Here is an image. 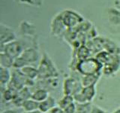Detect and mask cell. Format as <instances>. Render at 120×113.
<instances>
[{"instance_id":"cell-23","label":"cell","mask_w":120,"mask_h":113,"mask_svg":"<svg viewBox=\"0 0 120 113\" xmlns=\"http://www.w3.org/2000/svg\"><path fill=\"white\" fill-rule=\"evenodd\" d=\"M50 112H52V113H65V110H64L63 109H62L61 107H59L58 105H56L54 108H52L50 110Z\"/></svg>"},{"instance_id":"cell-18","label":"cell","mask_w":120,"mask_h":113,"mask_svg":"<svg viewBox=\"0 0 120 113\" xmlns=\"http://www.w3.org/2000/svg\"><path fill=\"white\" fill-rule=\"evenodd\" d=\"M74 103H75V101H74L73 96L63 95V97L58 101L57 105H59V107H61L62 109H65L68 106H69L71 104H72Z\"/></svg>"},{"instance_id":"cell-25","label":"cell","mask_w":120,"mask_h":113,"mask_svg":"<svg viewBox=\"0 0 120 113\" xmlns=\"http://www.w3.org/2000/svg\"><path fill=\"white\" fill-rule=\"evenodd\" d=\"M22 113H42V112H40L39 110H37V111H33V112H23Z\"/></svg>"},{"instance_id":"cell-17","label":"cell","mask_w":120,"mask_h":113,"mask_svg":"<svg viewBox=\"0 0 120 113\" xmlns=\"http://www.w3.org/2000/svg\"><path fill=\"white\" fill-rule=\"evenodd\" d=\"M22 109L23 112H33L39 110V103L31 99L25 100L22 105Z\"/></svg>"},{"instance_id":"cell-28","label":"cell","mask_w":120,"mask_h":113,"mask_svg":"<svg viewBox=\"0 0 120 113\" xmlns=\"http://www.w3.org/2000/svg\"><path fill=\"white\" fill-rule=\"evenodd\" d=\"M46 113H52V112H46Z\"/></svg>"},{"instance_id":"cell-24","label":"cell","mask_w":120,"mask_h":113,"mask_svg":"<svg viewBox=\"0 0 120 113\" xmlns=\"http://www.w3.org/2000/svg\"><path fill=\"white\" fill-rule=\"evenodd\" d=\"M2 113H18L16 109H5V110H4L2 112Z\"/></svg>"},{"instance_id":"cell-12","label":"cell","mask_w":120,"mask_h":113,"mask_svg":"<svg viewBox=\"0 0 120 113\" xmlns=\"http://www.w3.org/2000/svg\"><path fill=\"white\" fill-rule=\"evenodd\" d=\"M11 77H12V72L11 69L8 68L0 67V84L1 87L5 88L11 81Z\"/></svg>"},{"instance_id":"cell-3","label":"cell","mask_w":120,"mask_h":113,"mask_svg":"<svg viewBox=\"0 0 120 113\" xmlns=\"http://www.w3.org/2000/svg\"><path fill=\"white\" fill-rule=\"evenodd\" d=\"M61 15L64 24L65 25L68 29L76 28L84 21V18L82 16L74 10H65L61 12Z\"/></svg>"},{"instance_id":"cell-8","label":"cell","mask_w":120,"mask_h":113,"mask_svg":"<svg viewBox=\"0 0 120 113\" xmlns=\"http://www.w3.org/2000/svg\"><path fill=\"white\" fill-rule=\"evenodd\" d=\"M20 32L21 36H37L36 27L32 24L27 20H23L20 25Z\"/></svg>"},{"instance_id":"cell-5","label":"cell","mask_w":120,"mask_h":113,"mask_svg":"<svg viewBox=\"0 0 120 113\" xmlns=\"http://www.w3.org/2000/svg\"><path fill=\"white\" fill-rule=\"evenodd\" d=\"M17 39L14 30L4 24H0V45H5Z\"/></svg>"},{"instance_id":"cell-2","label":"cell","mask_w":120,"mask_h":113,"mask_svg":"<svg viewBox=\"0 0 120 113\" xmlns=\"http://www.w3.org/2000/svg\"><path fill=\"white\" fill-rule=\"evenodd\" d=\"M102 64L98 61L96 58L92 57L80 60L76 66V70L82 75L102 73Z\"/></svg>"},{"instance_id":"cell-7","label":"cell","mask_w":120,"mask_h":113,"mask_svg":"<svg viewBox=\"0 0 120 113\" xmlns=\"http://www.w3.org/2000/svg\"><path fill=\"white\" fill-rule=\"evenodd\" d=\"M51 34L55 36H59L66 32L68 28L64 24L61 13H59L53 17L51 22Z\"/></svg>"},{"instance_id":"cell-21","label":"cell","mask_w":120,"mask_h":113,"mask_svg":"<svg viewBox=\"0 0 120 113\" xmlns=\"http://www.w3.org/2000/svg\"><path fill=\"white\" fill-rule=\"evenodd\" d=\"M64 110H65V113H76V110H77L76 103L71 104L69 106H68L66 109H64Z\"/></svg>"},{"instance_id":"cell-9","label":"cell","mask_w":120,"mask_h":113,"mask_svg":"<svg viewBox=\"0 0 120 113\" xmlns=\"http://www.w3.org/2000/svg\"><path fill=\"white\" fill-rule=\"evenodd\" d=\"M56 105H57L56 100L55 99V97L50 95L47 99L39 103V111L42 113L49 112Z\"/></svg>"},{"instance_id":"cell-4","label":"cell","mask_w":120,"mask_h":113,"mask_svg":"<svg viewBox=\"0 0 120 113\" xmlns=\"http://www.w3.org/2000/svg\"><path fill=\"white\" fill-rule=\"evenodd\" d=\"M82 86L80 81L73 76L67 77L64 79L62 91L64 95L74 96L82 90Z\"/></svg>"},{"instance_id":"cell-13","label":"cell","mask_w":120,"mask_h":113,"mask_svg":"<svg viewBox=\"0 0 120 113\" xmlns=\"http://www.w3.org/2000/svg\"><path fill=\"white\" fill-rule=\"evenodd\" d=\"M108 20L114 26L120 25V9L110 8L107 11Z\"/></svg>"},{"instance_id":"cell-14","label":"cell","mask_w":120,"mask_h":113,"mask_svg":"<svg viewBox=\"0 0 120 113\" xmlns=\"http://www.w3.org/2000/svg\"><path fill=\"white\" fill-rule=\"evenodd\" d=\"M82 96L84 97L85 100L87 103H92V101L95 99L96 96V89L95 86H89V87H82L80 90Z\"/></svg>"},{"instance_id":"cell-27","label":"cell","mask_w":120,"mask_h":113,"mask_svg":"<svg viewBox=\"0 0 120 113\" xmlns=\"http://www.w3.org/2000/svg\"><path fill=\"white\" fill-rule=\"evenodd\" d=\"M112 113H120V109H116V111H114Z\"/></svg>"},{"instance_id":"cell-15","label":"cell","mask_w":120,"mask_h":113,"mask_svg":"<svg viewBox=\"0 0 120 113\" xmlns=\"http://www.w3.org/2000/svg\"><path fill=\"white\" fill-rule=\"evenodd\" d=\"M49 90L44 88H37L32 93V99L41 103L49 97Z\"/></svg>"},{"instance_id":"cell-29","label":"cell","mask_w":120,"mask_h":113,"mask_svg":"<svg viewBox=\"0 0 120 113\" xmlns=\"http://www.w3.org/2000/svg\"><path fill=\"white\" fill-rule=\"evenodd\" d=\"M119 109H120V107H119Z\"/></svg>"},{"instance_id":"cell-19","label":"cell","mask_w":120,"mask_h":113,"mask_svg":"<svg viewBox=\"0 0 120 113\" xmlns=\"http://www.w3.org/2000/svg\"><path fill=\"white\" fill-rule=\"evenodd\" d=\"M77 110L76 113H91L92 110L93 105L92 103H76Z\"/></svg>"},{"instance_id":"cell-11","label":"cell","mask_w":120,"mask_h":113,"mask_svg":"<svg viewBox=\"0 0 120 113\" xmlns=\"http://www.w3.org/2000/svg\"><path fill=\"white\" fill-rule=\"evenodd\" d=\"M20 71L26 77L29 79L36 81L38 78V69L33 65H28L20 69Z\"/></svg>"},{"instance_id":"cell-16","label":"cell","mask_w":120,"mask_h":113,"mask_svg":"<svg viewBox=\"0 0 120 113\" xmlns=\"http://www.w3.org/2000/svg\"><path fill=\"white\" fill-rule=\"evenodd\" d=\"M14 60L5 52H0V67L11 69L14 66Z\"/></svg>"},{"instance_id":"cell-6","label":"cell","mask_w":120,"mask_h":113,"mask_svg":"<svg viewBox=\"0 0 120 113\" xmlns=\"http://www.w3.org/2000/svg\"><path fill=\"white\" fill-rule=\"evenodd\" d=\"M20 57L24 60L27 65H33L34 63L41 60L39 48L31 47L26 48L20 54Z\"/></svg>"},{"instance_id":"cell-10","label":"cell","mask_w":120,"mask_h":113,"mask_svg":"<svg viewBox=\"0 0 120 113\" xmlns=\"http://www.w3.org/2000/svg\"><path fill=\"white\" fill-rule=\"evenodd\" d=\"M101 76V73L82 75L80 79V82L82 87H89V86H95V85L99 81Z\"/></svg>"},{"instance_id":"cell-20","label":"cell","mask_w":120,"mask_h":113,"mask_svg":"<svg viewBox=\"0 0 120 113\" xmlns=\"http://www.w3.org/2000/svg\"><path fill=\"white\" fill-rule=\"evenodd\" d=\"M16 1L24 5L38 8L42 6L44 0H16Z\"/></svg>"},{"instance_id":"cell-26","label":"cell","mask_w":120,"mask_h":113,"mask_svg":"<svg viewBox=\"0 0 120 113\" xmlns=\"http://www.w3.org/2000/svg\"><path fill=\"white\" fill-rule=\"evenodd\" d=\"M116 5H117L119 8V9H120V0H119V1H116Z\"/></svg>"},{"instance_id":"cell-1","label":"cell","mask_w":120,"mask_h":113,"mask_svg":"<svg viewBox=\"0 0 120 113\" xmlns=\"http://www.w3.org/2000/svg\"><path fill=\"white\" fill-rule=\"evenodd\" d=\"M38 69V79L58 78L59 75L55 63L45 52L41 56Z\"/></svg>"},{"instance_id":"cell-22","label":"cell","mask_w":120,"mask_h":113,"mask_svg":"<svg viewBox=\"0 0 120 113\" xmlns=\"http://www.w3.org/2000/svg\"><path fill=\"white\" fill-rule=\"evenodd\" d=\"M91 113H109L108 112L105 111L104 109L100 108L99 106L98 105H93V107H92V110Z\"/></svg>"}]
</instances>
